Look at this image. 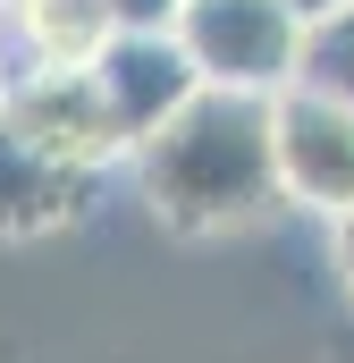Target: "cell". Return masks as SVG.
Listing matches in <instances>:
<instances>
[{"instance_id":"277c9868","label":"cell","mask_w":354,"mask_h":363,"mask_svg":"<svg viewBox=\"0 0 354 363\" xmlns=\"http://www.w3.org/2000/svg\"><path fill=\"white\" fill-rule=\"evenodd\" d=\"M270 135H278L287 203H304L321 220H346L354 211V101L295 77L287 93H270Z\"/></svg>"},{"instance_id":"8992f818","label":"cell","mask_w":354,"mask_h":363,"mask_svg":"<svg viewBox=\"0 0 354 363\" xmlns=\"http://www.w3.org/2000/svg\"><path fill=\"white\" fill-rule=\"evenodd\" d=\"M110 34H118L110 0H0V43L17 51V68H93Z\"/></svg>"},{"instance_id":"ba28073f","label":"cell","mask_w":354,"mask_h":363,"mask_svg":"<svg viewBox=\"0 0 354 363\" xmlns=\"http://www.w3.org/2000/svg\"><path fill=\"white\" fill-rule=\"evenodd\" d=\"M304 77L354 101V9H329V17H312V34H304Z\"/></svg>"},{"instance_id":"6da1fadb","label":"cell","mask_w":354,"mask_h":363,"mask_svg":"<svg viewBox=\"0 0 354 363\" xmlns=\"http://www.w3.org/2000/svg\"><path fill=\"white\" fill-rule=\"evenodd\" d=\"M135 194L152 203V220L177 237H219V228H253L287 203L278 186V135H270V93H228L202 85L161 135L135 144Z\"/></svg>"},{"instance_id":"52a82bcc","label":"cell","mask_w":354,"mask_h":363,"mask_svg":"<svg viewBox=\"0 0 354 363\" xmlns=\"http://www.w3.org/2000/svg\"><path fill=\"white\" fill-rule=\"evenodd\" d=\"M93 178L59 169L51 152H34L8 118H0V237H51L85 211Z\"/></svg>"},{"instance_id":"7a4b0ae2","label":"cell","mask_w":354,"mask_h":363,"mask_svg":"<svg viewBox=\"0 0 354 363\" xmlns=\"http://www.w3.org/2000/svg\"><path fill=\"white\" fill-rule=\"evenodd\" d=\"M304 9L295 0H185L177 43L202 68V85L228 93H287L304 77Z\"/></svg>"},{"instance_id":"8fae6325","label":"cell","mask_w":354,"mask_h":363,"mask_svg":"<svg viewBox=\"0 0 354 363\" xmlns=\"http://www.w3.org/2000/svg\"><path fill=\"white\" fill-rule=\"evenodd\" d=\"M295 9H304V26H312V17H329V9H354V0H295Z\"/></svg>"},{"instance_id":"5b68a950","label":"cell","mask_w":354,"mask_h":363,"mask_svg":"<svg viewBox=\"0 0 354 363\" xmlns=\"http://www.w3.org/2000/svg\"><path fill=\"white\" fill-rule=\"evenodd\" d=\"M93 85H101V101L118 110L127 144H144V135H161L177 110L202 93V68L185 60L177 26H161V34H110V51L93 60Z\"/></svg>"},{"instance_id":"3957f363","label":"cell","mask_w":354,"mask_h":363,"mask_svg":"<svg viewBox=\"0 0 354 363\" xmlns=\"http://www.w3.org/2000/svg\"><path fill=\"white\" fill-rule=\"evenodd\" d=\"M0 118L76 178H101V169L135 161V144H127L118 110L101 101L93 68H17V77H0Z\"/></svg>"},{"instance_id":"30bf717a","label":"cell","mask_w":354,"mask_h":363,"mask_svg":"<svg viewBox=\"0 0 354 363\" xmlns=\"http://www.w3.org/2000/svg\"><path fill=\"white\" fill-rule=\"evenodd\" d=\"M329 254H338V279H346V296H354V211L329 220Z\"/></svg>"},{"instance_id":"9c48e42d","label":"cell","mask_w":354,"mask_h":363,"mask_svg":"<svg viewBox=\"0 0 354 363\" xmlns=\"http://www.w3.org/2000/svg\"><path fill=\"white\" fill-rule=\"evenodd\" d=\"M177 9H185V0H110L118 34H161V26H177Z\"/></svg>"}]
</instances>
